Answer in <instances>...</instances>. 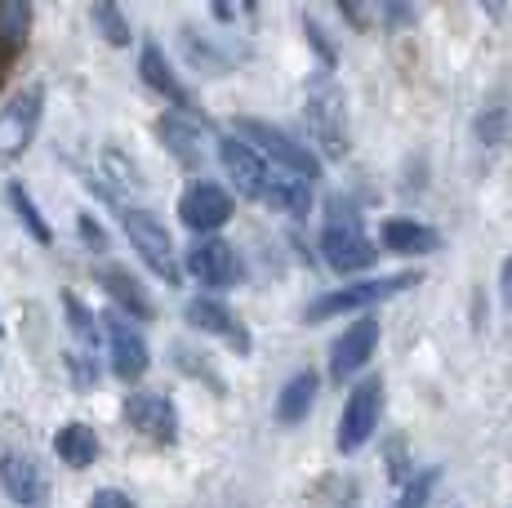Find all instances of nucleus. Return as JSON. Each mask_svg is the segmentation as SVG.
<instances>
[{"mask_svg":"<svg viewBox=\"0 0 512 508\" xmlns=\"http://www.w3.org/2000/svg\"><path fill=\"white\" fill-rule=\"evenodd\" d=\"M303 116H308V130L321 143V152L330 161H339L348 152V103H343V90L334 85L330 72L312 76L308 99H303Z\"/></svg>","mask_w":512,"mask_h":508,"instance_id":"nucleus-1","label":"nucleus"},{"mask_svg":"<svg viewBox=\"0 0 512 508\" xmlns=\"http://www.w3.org/2000/svg\"><path fill=\"white\" fill-rule=\"evenodd\" d=\"M321 254H326V263L334 272H366L374 259H379V250H374V241L366 237V228H361L357 210L343 201L330 205V219H326V232H321Z\"/></svg>","mask_w":512,"mask_h":508,"instance_id":"nucleus-2","label":"nucleus"},{"mask_svg":"<svg viewBox=\"0 0 512 508\" xmlns=\"http://www.w3.org/2000/svg\"><path fill=\"white\" fill-rule=\"evenodd\" d=\"M236 130H241L245 148H259L263 156H272V170H285V174H294V179H303V183H312L321 174L317 156L303 148V143H294L285 130H277V125L254 121V116H241Z\"/></svg>","mask_w":512,"mask_h":508,"instance_id":"nucleus-3","label":"nucleus"},{"mask_svg":"<svg viewBox=\"0 0 512 508\" xmlns=\"http://www.w3.org/2000/svg\"><path fill=\"white\" fill-rule=\"evenodd\" d=\"M121 228H125V237H130V246L139 250V259L147 263V268H152L165 286H179V259H174V241H170V232H165V223L156 219L152 210L125 205Z\"/></svg>","mask_w":512,"mask_h":508,"instance_id":"nucleus-4","label":"nucleus"},{"mask_svg":"<svg viewBox=\"0 0 512 508\" xmlns=\"http://www.w3.org/2000/svg\"><path fill=\"white\" fill-rule=\"evenodd\" d=\"M419 286V272H397V277H379V281H357V286H339L330 295H321L317 304L308 308V321H330V317H343V312H361V308H374L383 299L401 295V290Z\"/></svg>","mask_w":512,"mask_h":508,"instance_id":"nucleus-5","label":"nucleus"},{"mask_svg":"<svg viewBox=\"0 0 512 508\" xmlns=\"http://www.w3.org/2000/svg\"><path fill=\"white\" fill-rule=\"evenodd\" d=\"M379 410H383V384L379 379H361V384L348 393V402H343L339 437H334L343 455L361 451V446L370 442L374 428H379Z\"/></svg>","mask_w":512,"mask_h":508,"instance_id":"nucleus-6","label":"nucleus"},{"mask_svg":"<svg viewBox=\"0 0 512 508\" xmlns=\"http://www.w3.org/2000/svg\"><path fill=\"white\" fill-rule=\"evenodd\" d=\"M45 112L41 85H23L5 107H0V156H23L36 139V125Z\"/></svg>","mask_w":512,"mask_h":508,"instance_id":"nucleus-7","label":"nucleus"},{"mask_svg":"<svg viewBox=\"0 0 512 508\" xmlns=\"http://www.w3.org/2000/svg\"><path fill=\"white\" fill-rule=\"evenodd\" d=\"M179 219L196 232V237H210L214 228H223V223L232 219L228 188H219V183H210V179H196L179 201Z\"/></svg>","mask_w":512,"mask_h":508,"instance_id":"nucleus-8","label":"nucleus"},{"mask_svg":"<svg viewBox=\"0 0 512 508\" xmlns=\"http://www.w3.org/2000/svg\"><path fill=\"white\" fill-rule=\"evenodd\" d=\"M125 419H130L134 433H143L147 442H165L170 446L179 437V410L165 393H130L125 397Z\"/></svg>","mask_w":512,"mask_h":508,"instance_id":"nucleus-9","label":"nucleus"},{"mask_svg":"<svg viewBox=\"0 0 512 508\" xmlns=\"http://www.w3.org/2000/svg\"><path fill=\"white\" fill-rule=\"evenodd\" d=\"M107 357H112V375L125 379V384L143 379L147 366H152L147 339H143L125 317H107Z\"/></svg>","mask_w":512,"mask_h":508,"instance_id":"nucleus-10","label":"nucleus"},{"mask_svg":"<svg viewBox=\"0 0 512 508\" xmlns=\"http://www.w3.org/2000/svg\"><path fill=\"white\" fill-rule=\"evenodd\" d=\"M0 486H5L9 500L23 504V508H41V504L49 500V477H45V468L36 464L32 455H23V451L0 455Z\"/></svg>","mask_w":512,"mask_h":508,"instance_id":"nucleus-11","label":"nucleus"},{"mask_svg":"<svg viewBox=\"0 0 512 508\" xmlns=\"http://www.w3.org/2000/svg\"><path fill=\"white\" fill-rule=\"evenodd\" d=\"M187 272L210 290H232L236 286V254L228 241H219V237H196V246L187 250Z\"/></svg>","mask_w":512,"mask_h":508,"instance_id":"nucleus-12","label":"nucleus"},{"mask_svg":"<svg viewBox=\"0 0 512 508\" xmlns=\"http://www.w3.org/2000/svg\"><path fill=\"white\" fill-rule=\"evenodd\" d=\"M374 344H379V321L374 317H357L330 348V375L334 379H352L361 366L370 361Z\"/></svg>","mask_w":512,"mask_h":508,"instance_id":"nucleus-13","label":"nucleus"},{"mask_svg":"<svg viewBox=\"0 0 512 508\" xmlns=\"http://www.w3.org/2000/svg\"><path fill=\"white\" fill-rule=\"evenodd\" d=\"M219 161L223 170H228V179L236 183V192L250 201L263 197V183H268V165H263V156L254 148H245L241 139H223L219 143Z\"/></svg>","mask_w":512,"mask_h":508,"instance_id":"nucleus-14","label":"nucleus"},{"mask_svg":"<svg viewBox=\"0 0 512 508\" xmlns=\"http://www.w3.org/2000/svg\"><path fill=\"white\" fill-rule=\"evenodd\" d=\"M156 134H161V143L170 148V156H179L183 165H201V156H205V130L187 112H165L161 121H156Z\"/></svg>","mask_w":512,"mask_h":508,"instance_id":"nucleus-15","label":"nucleus"},{"mask_svg":"<svg viewBox=\"0 0 512 508\" xmlns=\"http://www.w3.org/2000/svg\"><path fill=\"white\" fill-rule=\"evenodd\" d=\"M187 321H192L196 330H205V335L228 339L236 353H250V335H245V326L219 304V299H192V304H187Z\"/></svg>","mask_w":512,"mask_h":508,"instance_id":"nucleus-16","label":"nucleus"},{"mask_svg":"<svg viewBox=\"0 0 512 508\" xmlns=\"http://www.w3.org/2000/svg\"><path fill=\"white\" fill-rule=\"evenodd\" d=\"M139 72H143V81L152 85L161 99H170L174 107H192V99H187V90H183V81L174 76V67H170V58H165L161 45H143V54H139Z\"/></svg>","mask_w":512,"mask_h":508,"instance_id":"nucleus-17","label":"nucleus"},{"mask_svg":"<svg viewBox=\"0 0 512 508\" xmlns=\"http://www.w3.org/2000/svg\"><path fill=\"white\" fill-rule=\"evenodd\" d=\"M263 205H272L277 214H308V205H312V183H303V179H294V174H285V170H268V183H263Z\"/></svg>","mask_w":512,"mask_h":508,"instance_id":"nucleus-18","label":"nucleus"},{"mask_svg":"<svg viewBox=\"0 0 512 508\" xmlns=\"http://www.w3.org/2000/svg\"><path fill=\"white\" fill-rule=\"evenodd\" d=\"M383 246H388L392 254H437L441 250V237L428 228V223L388 219V223H383Z\"/></svg>","mask_w":512,"mask_h":508,"instance_id":"nucleus-19","label":"nucleus"},{"mask_svg":"<svg viewBox=\"0 0 512 508\" xmlns=\"http://www.w3.org/2000/svg\"><path fill=\"white\" fill-rule=\"evenodd\" d=\"M98 281H103V290L116 299V308H125L134 321H147V317H152V299L143 295L139 277H130L125 268H98Z\"/></svg>","mask_w":512,"mask_h":508,"instance_id":"nucleus-20","label":"nucleus"},{"mask_svg":"<svg viewBox=\"0 0 512 508\" xmlns=\"http://www.w3.org/2000/svg\"><path fill=\"white\" fill-rule=\"evenodd\" d=\"M54 455L72 468H90L98 459V433L90 424H63L54 437Z\"/></svg>","mask_w":512,"mask_h":508,"instance_id":"nucleus-21","label":"nucleus"},{"mask_svg":"<svg viewBox=\"0 0 512 508\" xmlns=\"http://www.w3.org/2000/svg\"><path fill=\"white\" fill-rule=\"evenodd\" d=\"M312 402H317V375H312V370H303V375L285 379V388L277 397V419H281V424H303V419H308V410H312Z\"/></svg>","mask_w":512,"mask_h":508,"instance_id":"nucleus-22","label":"nucleus"},{"mask_svg":"<svg viewBox=\"0 0 512 508\" xmlns=\"http://www.w3.org/2000/svg\"><path fill=\"white\" fill-rule=\"evenodd\" d=\"M9 205L18 210V223L27 228V237L36 241V246H49L54 241V228L45 223V214L36 210V201H32V192L23 188V183H9Z\"/></svg>","mask_w":512,"mask_h":508,"instance_id":"nucleus-23","label":"nucleus"},{"mask_svg":"<svg viewBox=\"0 0 512 508\" xmlns=\"http://www.w3.org/2000/svg\"><path fill=\"white\" fill-rule=\"evenodd\" d=\"M27 23H32V5H27V0H0V45H5V50L23 45Z\"/></svg>","mask_w":512,"mask_h":508,"instance_id":"nucleus-24","label":"nucleus"},{"mask_svg":"<svg viewBox=\"0 0 512 508\" xmlns=\"http://www.w3.org/2000/svg\"><path fill=\"white\" fill-rule=\"evenodd\" d=\"M90 18H94L98 32H103L107 45H116V50H121V45H130V18H125L112 0H98V5L90 9Z\"/></svg>","mask_w":512,"mask_h":508,"instance_id":"nucleus-25","label":"nucleus"},{"mask_svg":"<svg viewBox=\"0 0 512 508\" xmlns=\"http://www.w3.org/2000/svg\"><path fill=\"white\" fill-rule=\"evenodd\" d=\"M63 308H67V317H72V335L81 339V344H94V339H98V326H94L90 308H85L76 295H63Z\"/></svg>","mask_w":512,"mask_h":508,"instance_id":"nucleus-26","label":"nucleus"},{"mask_svg":"<svg viewBox=\"0 0 512 508\" xmlns=\"http://www.w3.org/2000/svg\"><path fill=\"white\" fill-rule=\"evenodd\" d=\"M432 491H437V468H428V473L410 477V486H406V495L397 500V508H428Z\"/></svg>","mask_w":512,"mask_h":508,"instance_id":"nucleus-27","label":"nucleus"},{"mask_svg":"<svg viewBox=\"0 0 512 508\" xmlns=\"http://www.w3.org/2000/svg\"><path fill=\"white\" fill-rule=\"evenodd\" d=\"M90 508H139V504H134L125 491H112V486H107V491H94Z\"/></svg>","mask_w":512,"mask_h":508,"instance_id":"nucleus-28","label":"nucleus"},{"mask_svg":"<svg viewBox=\"0 0 512 508\" xmlns=\"http://www.w3.org/2000/svg\"><path fill=\"white\" fill-rule=\"evenodd\" d=\"M76 228H81V237L90 241L94 250H107V237H103V228H98V223L90 219V214H81V219H76Z\"/></svg>","mask_w":512,"mask_h":508,"instance_id":"nucleus-29","label":"nucleus"},{"mask_svg":"<svg viewBox=\"0 0 512 508\" xmlns=\"http://www.w3.org/2000/svg\"><path fill=\"white\" fill-rule=\"evenodd\" d=\"M499 286H504V304L512 308V259L504 263V272H499Z\"/></svg>","mask_w":512,"mask_h":508,"instance_id":"nucleus-30","label":"nucleus"},{"mask_svg":"<svg viewBox=\"0 0 512 508\" xmlns=\"http://www.w3.org/2000/svg\"><path fill=\"white\" fill-rule=\"evenodd\" d=\"M0 330H5V326H0Z\"/></svg>","mask_w":512,"mask_h":508,"instance_id":"nucleus-31","label":"nucleus"}]
</instances>
